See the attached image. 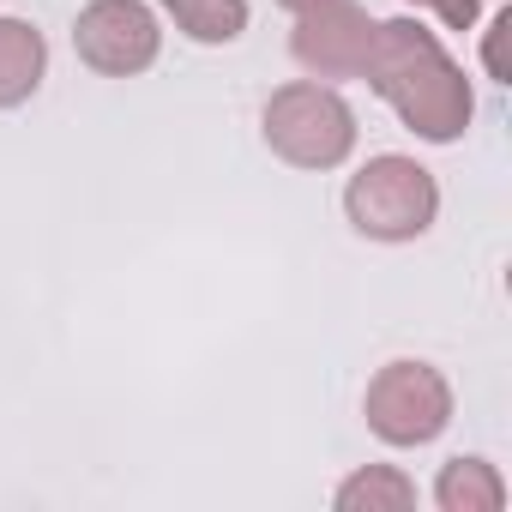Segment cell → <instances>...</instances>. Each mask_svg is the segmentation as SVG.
<instances>
[{
  "instance_id": "1",
  "label": "cell",
  "mask_w": 512,
  "mask_h": 512,
  "mask_svg": "<svg viewBox=\"0 0 512 512\" xmlns=\"http://www.w3.org/2000/svg\"><path fill=\"white\" fill-rule=\"evenodd\" d=\"M362 79H368L374 97H380L416 139H428V145L464 139V127H470V115H476V91H470L464 67L446 55V43H440L422 19H380Z\"/></svg>"
},
{
  "instance_id": "2",
  "label": "cell",
  "mask_w": 512,
  "mask_h": 512,
  "mask_svg": "<svg viewBox=\"0 0 512 512\" xmlns=\"http://www.w3.org/2000/svg\"><path fill=\"white\" fill-rule=\"evenodd\" d=\"M260 127H266L272 157H284L290 169H338L356 151V109L320 79L278 85L266 97Z\"/></svg>"
},
{
  "instance_id": "3",
  "label": "cell",
  "mask_w": 512,
  "mask_h": 512,
  "mask_svg": "<svg viewBox=\"0 0 512 512\" xmlns=\"http://www.w3.org/2000/svg\"><path fill=\"white\" fill-rule=\"evenodd\" d=\"M344 211H350L356 235H368V241H416L440 217V181L416 157L380 151L350 175Z\"/></svg>"
},
{
  "instance_id": "4",
  "label": "cell",
  "mask_w": 512,
  "mask_h": 512,
  "mask_svg": "<svg viewBox=\"0 0 512 512\" xmlns=\"http://www.w3.org/2000/svg\"><path fill=\"white\" fill-rule=\"evenodd\" d=\"M362 416L386 446H428L452 422V386L434 362H386L368 380Z\"/></svg>"
},
{
  "instance_id": "5",
  "label": "cell",
  "mask_w": 512,
  "mask_h": 512,
  "mask_svg": "<svg viewBox=\"0 0 512 512\" xmlns=\"http://www.w3.org/2000/svg\"><path fill=\"white\" fill-rule=\"evenodd\" d=\"M73 49L91 73L103 79H133L157 61L163 49V31H157V13L145 0H91L73 25Z\"/></svg>"
},
{
  "instance_id": "6",
  "label": "cell",
  "mask_w": 512,
  "mask_h": 512,
  "mask_svg": "<svg viewBox=\"0 0 512 512\" xmlns=\"http://www.w3.org/2000/svg\"><path fill=\"white\" fill-rule=\"evenodd\" d=\"M374 25L380 19H368V7H356V0H320V7L296 13L290 55L314 79H362L368 49H374Z\"/></svg>"
},
{
  "instance_id": "7",
  "label": "cell",
  "mask_w": 512,
  "mask_h": 512,
  "mask_svg": "<svg viewBox=\"0 0 512 512\" xmlns=\"http://www.w3.org/2000/svg\"><path fill=\"white\" fill-rule=\"evenodd\" d=\"M49 73V43L31 19H0V109H19L37 97Z\"/></svg>"
},
{
  "instance_id": "8",
  "label": "cell",
  "mask_w": 512,
  "mask_h": 512,
  "mask_svg": "<svg viewBox=\"0 0 512 512\" xmlns=\"http://www.w3.org/2000/svg\"><path fill=\"white\" fill-rule=\"evenodd\" d=\"M434 506L440 512H500L506 482L488 458H446L434 476Z\"/></svg>"
},
{
  "instance_id": "9",
  "label": "cell",
  "mask_w": 512,
  "mask_h": 512,
  "mask_svg": "<svg viewBox=\"0 0 512 512\" xmlns=\"http://www.w3.org/2000/svg\"><path fill=\"white\" fill-rule=\"evenodd\" d=\"M338 512H410L416 506V482L398 464H362L356 476L338 482Z\"/></svg>"
},
{
  "instance_id": "10",
  "label": "cell",
  "mask_w": 512,
  "mask_h": 512,
  "mask_svg": "<svg viewBox=\"0 0 512 512\" xmlns=\"http://www.w3.org/2000/svg\"><path fill=\"white\" fill-rule=\"evenodd\" d=\"M157 7L175 19L181 37L217 49V43H235L247 31V0H157Z\"/></svg>"
},
{
  "instance_id": "11",
  "label": "cell",
  "mask_w": 512,
  "mask_h": 512,
  "mask_svg": "<svg viewBox=\"0 0 512 512\" xmlns=\"http://www.w3.org/2000/svg\"><path fill=\"white\" fill-rule=\"evenodd\" d=\"M404 7H428L440 25H452V31H470L476 19H482V0H404Z\"/></svg>"
},
{
  "instance_id": "12",
  "label": "cell",
  "mask_w": 512,
  "mask_h": 512,
  "mask_svg": "<svg viewBox=\"0 0 512 512\" xmlns=\"http://www.w3.org/2000/svg\"><path fill=\"white\" fill-rule=\"evenodd\" d=\"M506 31H512V13H494V25H488V49H482V61H488V73L506 85L512 73H506Z\"/></svg>"
},
{
  "instance_id": "13",
  "label": "cell",
  "mask_w": 512,
  "mask_h": 512,
  "mask_svg": "<svg viewBox=\"0 0 512 512\" xmlns=\"http://www.w3.org/2000/svg\"><path fill=\"white\" fill-rule=\"evenodd\" d=\"M284 13H308V7H320V0H278Z\"/></svg>"
}]
</instances>
